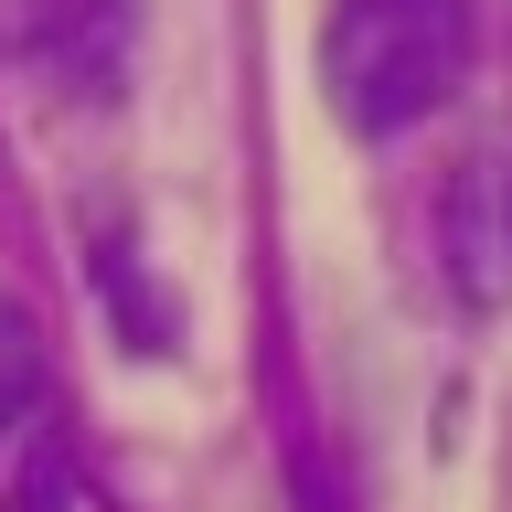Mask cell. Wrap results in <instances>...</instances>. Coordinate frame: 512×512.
<instances>
[{
  "instance_id": "1",
  "label": "cell",
  "mask_w": 512,
  "mask_h": 512,
  "mask_svg": "<svg viewBox=\"0 0 512 512\" xmlns=\"http://www.w3.org/2000/svg\"><path fill=\"white\" fill-rule=\"evenodd\" d=\"M470 75V0H331L320 22V96L363 139H395L448 107Z\"/></svg>"
},
{
  "instance_id": "2",
  "label": "cell",
  "mask_w": 512,
  "mask_h": 512,
  "mask_svg": "<svg viewBox=\"0 0 512 512\" xmlns=\"http://www.w3.org/2000/svg\"><path fill=\"white\" fill-rule=\"evenodd\" d=\"M448 256H459L470 299H502L512 288V128L459 160V182H448Z\"/></svg>"
},
{
  "instance_id": "3",
  "label": "cell",
  "mask_w": 512,
  "mask_h": 512,
  "mask_svg": "<svg viewBox=\"0 0 512 512\" xmlns=\"http://www.w3.org/2000/svg\"><path fill=\"white\" fill-rule=\"evenodd\" d=\"M32 406H43V320L0 299V448L32 427Z\"/></svg>"
},
{
  "instance_id": "4",
  "label": "cell",
  "mask_w": 512,
  "mask_h": 512,
  "mask_svg": "<svg viewBox=\"0 0 512 512\" xmlns=\"http://www.w3.org/2000/svg\"><path fill=\"white\" fill-rule=\"evenodd\" d=\"M22 502H32V512H96V491H75V470L43 448V459H32V491H22Z\"/></svg>"
}]
</instances>
